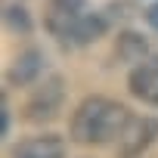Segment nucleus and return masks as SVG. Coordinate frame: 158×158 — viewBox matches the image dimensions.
Returning a JSON list of instances; mask_svg holds the SVG:
<instances>
[{
    "mask_svg": "<svg viewBox=\"0 0 158 158\" xmlns=\"http://www.w3.org/2000/svg\"><path fill=\"white\" fill-rule=\"evenodd\" d=\"M155 139H158V118L155 115H133L115 143V155L118 158H139L143 152L152 149Z\"/></svg>",
    "mask_w": 158,
    "mask_h": 158,
    "instance_id": "obj_3",
    "label": "nucleus"
},
{
    "mask_svg": "<svg viewBox=\"0 0 158 158\" xmlns=\"http://www.w3.org/2000/svg\"><path fill=\"white\" fill-rule=\"evenodd\" d=\"M10 127H13V109H10V99L3 90V96H0V133L10 136Z\"/></svg>",
    "mask_w": 158,
    "mask_h": 158,
    "instance_id": "obj_11",
    "label": "nucleus"
},
{
    "mask_svg": "<svg viewBox=\"0 0 158 158\" xmlns=\"http://www.w3.org/2000/svg\"><path fill=\"white\" fill-rule=\"evenodd\" d=\"M3 22H6V28L16 31V34H28V31L34 28V22H31V16H28V10H25L22 3H6V6H3Z\"/></svg>",
    "mask_w": 158,
    "mask_h": 158,
    "instance_id": "obj_10",
    "label": "nucleus"
},
{
    "mask_svg": "<svg viewBox=\"0 0 158 158\" xmlns=\"http://www.w3.org/2000/svg\"><path fill=\"white\" fill-rule=\"evenodd\" d=\"M146 22H149V25H152V28L158 31V0H155V3H152V6L146 10Z\"/></svg>",
    "mask_w": 158,
    "mask_h": 158,
    "instance_id": "obj_12",
    "label": "nucleus"
},
{
    "mask_svg": "<svg viewBox=\"0 0 158 158\" xmlns=\"http://www.w3.org/2000/svg\"><path fill=\"white\" fill-rule=\"evenodd\" d=\"M106 31H109V19H106L102 13L90 10L81 22L68 31V37L62 40V47H68V50H84V47L96 44L99 37H106Z\"/></svg>",
    "mask_w": 158,
    "mask_h": 158,
    "instance_id": "obj_8",
    "label": "nucleus"
},
{
    "mask_svg": "<svg viewBox=\"0 0 158 158\" xmlns=\"http://www.w3.org/2000/svg\"><path fill=\"white\" fill-rule=\"evenodd\" d=\"M44 68H47L44 50H37V47L22 50L13 59L10 71H6V87H31V84H37L40 74H44Z\"/></svg>",
    "mask_w": 158,
    "mask_h": 158,
    "instance_id": "obj_6",
    "label": "nucleus"
},
{
    "mask_svg": "<svg viewBox=\"0 0 158 158\" xmlns=\"http://www.w3.org/2000/svg\"><path fill=\"white\" fill-rule=\"evenodd\" d=\"M115 59L127 62V65H139L143 59H149V44L143 34L136 31H121L115 40Z\"/></svg>",
    "mask_w": 158,
    "mask_h": 158,
    "instance_id": "obj_9",
    "label": "nucleus"
},
{
    "mask_svg": "<svg viewBox=\"0 0 158 158\" xmlns=\"http://www.w3.org/2000/svg\"><path fill=\"white\" fill-rule=\"evenodd\" d=\"M127 90L133 99H139L149 109H158V56L143 59L127 74Z\"/></svg>",
    "mask_w": 158,
    "mask_h": 158,
    "instance_id": "obj_5",
    "label": "nucleus"
},
{
    "mask_svg": "<svg viewBox=\"0 0 158 158\" xmlns=\"http://www.w3.org/2000/svg\"><path fill=\"white\" fill-rule=\"evenodd\" d=\"M65 102V77L62 74H47L44 81H37L25 99V121L31 124H44L53 121L62 112Z\"/></svg>",
    "mask_w": 158,
    "mask_h": 158,
    "instance_id": "obj_2",
    "label": "nucleus"
},
{
    "mask_svg": "<svg viewBox=\"0 0 158 158\" xmlns=\"http://www.w3.org/2000/svg\"><path fill=\"white\" fill-rule=\"evenodd\" d=\"M130 118L133 115L124 102L96 93L77 102V109L71 112L68 133L77 146H109V143H118Z\"/></svg>",
    "mask_w": 158,
    "mask_h": 158,
    "instance_id": "obj_1",
    "label": "nucleus"
},
{
    "mask_svg": "<svg viewBox=\"0 0 158 158\" xmlns=\"http://www.w3.org/2000/svg\"><path fill=\"white\" fill-rule=\"evenodd\" d=\"M87 13H90L87 0H47V6H44V28H47L50 37L65 40L68 31L81 22Z\"/></svg>",
    "mask_w": 158,
    "mask_h": 158,
    "instance_id": "obj_4",
    "label": "nucleus"
},
{
    "mask_svg": "<svg viewBox=\"0 0 158 158\" xmlns=\"http://www.w3.org/2000/svg\"><path fill=\"white\" fill-rule=\"evenodd\" d=\"M68 143L59 133H37L10 149V158H65Z\"/></svg>",
    "mask_w": 158,
    "mask_h": 158,
    "instance_id": "obj_7",
    "label": "nucleus"
}]
</instances>
